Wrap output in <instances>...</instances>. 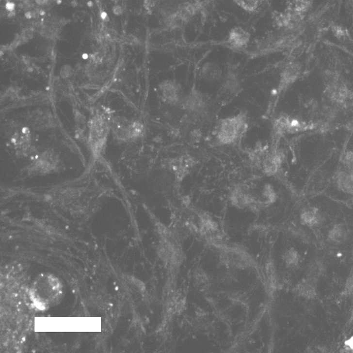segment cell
I'll list each match as a JSON object with an SVG mask.
<instances>
[{
	"label": "cell",
	"instance_id": "obj_7",
	"mask_svg": "<svg viewBox=\"0 0 353 353\" xmlns=\"http://www.w3.org/2000/svg\"><path fill=\"white\" fill-rule=\"evenodd\" d=\"M56 155L52 151L43 153L32 164L30 170L36 174H46L52 171L57 165Z\"/></svg>",
	"mask_w": 353,
	"mask_h": 353
},
{
	"label": "cell",
	"instance_id": "obj_3",
	"mask_svg": "<svg viewBox=\"0 0 353 353\" xmlns=\"http://www.w3.org/2000/svg\"><path fill=\"white\" fill-rule=\"evenodd\" d=\"M179 106L192 115L201 117L208 111L209 102L206 96L200 91L194 90L182 97Z\"/></svg>",
	"mask_w": 353,
	"mask_h": 353
},
{
	"label": "cell",
	"instance_id": "obj_40",
	"mask_svg": "<svg viewBox=\"0 0 353 353\" xmlns=\"http://www.w3.org/2000/svg\"><path fill=\"white\" fill-rule=\"evenodd\" d=\"M62 0H59V1H57V4H61Z\"/></svg>",
	"mask_w": 353,
	"mask_h": 353
},
{
	"label": "cell",
	"instance_id": "obj_41",
	"mask_svg": "<svg viewBox=\"0 0 353 353\" xmlns=\"http://www.w3.org/2000/svg\"><path fill=\"white\" fill-rule=\"evenodd\" d=\"M18 1H24V0H18Z\"/></svg>",
	"mask_w": 353,
	"mask_h": 353
},
{
	"label": "cell",
	"instance_id": "obj_26",
	"mask_svg": "<svg viewBox=\"0 0 353 353\" xmlns=\"http://www.w3.org/2000/svg\"><path fill=\"white\" fill-rule=\"evenodd\" d=\"M345 170L353 171V152H347L342 159Z\"/></svg>",
	"mask_w": 353,
	"mask_h": 353
},
{
	"label": "cell",
	"instance_id": "obj_35",
	"mask_svg": "<svg viewBox=\"0 0 353 353\" xmlns=\"http://www.w3.org/2000/svg\"><path fill=\"white\" fill-rule=\"evenodd\" d=\"M71 5H72L73 7H77V6L78 5V3H77V0H73V1H71Z\"/></svg>",
	"mask_w": 353,
	"mask_h": 353
},
{
	"label": "cell",
	"instance_id": "obj_31",
	"mask_svg": "<svg viewBox=\"0 0 353 353\" xmlns=\"http://www.w3.org/2000/svg\"><path fill=\"white\" fill-rule=\"evenodd\" d=\"M35 1L38 5L43 6L47 4L48 2V0H35Z\"/></svg>",
	"mask_w": 353,
	"mask_h": 353
},
{
	"label": "cell",
	"instance_id": "obj_21",
	"mask_svg": "<svg viewBox=\"0 0 353 353\" xmlns=\"http://www.w3.org/2000/svg\"><path fill=\"white\" fill-rule=\"evenodd\" d=\"M302 224L308 226H313L320 221L319 210L315 208L304 209L301 214Z\"/></svg>",
	"mask_w": 353,
	"mask_h": 353
},
{
	"label": "cell",
	"instance_id": "obj_29",
	"mask_svg": "<svg viewBox=\"0 0 353 353\" xmlns=\"http://www.w3.org/2000/svg\"><path fill=\"white\" fill-rule=\"evenodd\" d=\"M112 12L115 16H120L123 14V9L120 5H115L113 7Z\"/></svg>",
	"mask_w": 353,
	"mask_h": 353
},
{
	"label": "cell",
	"instance_id": "obj_12",
	"mask_svg": "<svg viewBox=\"0 0 353 353\" xmlns=\"http://www.w3.org/2000/svg\"><path fill=\"white\" fill-rule=\"evenodd\" d=\"M193 160L189 156H182L175 159L171 164V168L178 179H183L188 173L189 170L193 167Z\"/></svg>",
	"mask_w": 353,
	"mask_h": 353
},
{
	"label": "cell",
	"instance_id": "obj_20",
	"mask_svg": "<svg viewBox=\"0 0 353 353\" xmlns=\"http://www.w3.org/2000/svg\"><path fill=\"white\" fill-rule=\"evenodd\" d=\"M224 87L225 91L230 94H236L241 89V81L234 72L227 73L224 82Z\"/></svg>",
	"mask_w": 353,
	"mask_h": 353
},
{
	"label": "cell",
	"instance_id": "obj_38",
	"mask_svg": "<svg viewBox=\"0 0 353 353\" xmlns=\"http://www.w3.org/2000/svg\"><path fill=\"white\" fill-rule=\"evenodd\" d=\"M82 57H83V59H84V60H86V59H88V54H83V55H82Z\"/></svg>",
	"mask_w": 353,
	"mask_h": 353
},
{
	"label": "cell",
	"instance_id": "obj_5",
	"mask_svg": "<svg viewBox=\"0 0 353 353\" xmlns=\"http://www.w3.org/2000/svg\"><path fill=\"white\" fill-rule=\"evenodd\" d=\"M311 128L310 125L304 121L292 118L288 115L280 116L274 123V130L278 136L306 131Z\"/></svg>",
	"mask_w": 353,
	"mask_h": 353
},
{
	"label": "cell",
	"instance_id": "obj_14",
	"mask_svg": "<svg viewBox=\"0 0 353 353\" xmlns=\"http://www.w3.org/2000/svg\"><path fill=\"white\" fill-rule=\"evenodd\" d=\"M249 34L241 28H234L229 34V43L236 48L247 46L249 41Z\"/></svg>",
	"mask_w": 353,
	"mask_h": 353
},
{
	"label": "cell",
	"instance_id": "obj_33",
	"mask_svg": "<svg viewBox=\"0 0 353 353\" xmlns=\"http://www.w3.org/2000/svg\"><path fill=\"white\" fill-rule=\"evenodd\" d=\"M100 17H101V18L103 20V21H105V20L108 17V14H107L105 12H101V14H100Z\"/></svg>",
	"mask_w": 353,
	"mask_h": 353
},
{
	"label": "cell",
	"instance_id": "obj_2",
	"mask_svg": "<svg viewBox=\"0 0 353 353\" xmlns=\"http://www.w3.org/2000/svg\"><path fill=\"white\" fill-rule=\"evenodd\" d=\"M110 128L111 127L102 116H96L91 121L90 125L89 143L94 154H100L103 150Z\"/></svg>",
	"mask_w": 353,
	"mask_h": 353
},
{
	"label": "cell",
	"instance_id": "obj_28",
	"mask_svg": "<svg viewBox=\"0 0 353 353\" xmlns=\"http://www.w3.org/2000/svg\"><path fill=\"white\" fill-rule=\"evenodd\" d=\"M346 289L349 293L353 295V272L348 278V281H347Z\"/></svg>",
	"mask_w": 353,
	"mask_h": 353
},
{
	"label": "cell",
	"instance_id": "obj_23",
	"mask_svg": "<svg viewBox=\"0 0 353 353\" xmlns=\"http://www.w3.org/2000/svg\"><path fill=\"white\" fill-rule=\"evenodd\" d=\"M144 131V127L139 122H131L129 129V139H134L140 137Z\"/></svg>",
	"mask_w": 353,
	"mask_h": 353
},
{
	"label": "cell",
	"instance_id": "obj_6",
	"mask_svg": "<svg viewBox=\"0 0 353 353\" xmlns=\"http://www.w3.org/2000/svg\"><path fill=\"white\" fill-rule=\"evenodd\" d=\"M161 96L165 103L171 105H179L182 100L181 86L173 80H163L160 84Z\"/></svg>",
	"mask_w": 353,
	"mask_h": 353
},
{
	"label": "cell",
	"instance_id": "obj_27",
	"mask_svg": "<svg viewBox=\"0 0 353 353\" xmlns=\"http://www.w3.org/2000/svg\"><path fill=\"white\" fill-rule=\"evenodd\" d=\"M72 68L69 65H65L61 69V76L64 79L71 77L72 74Z\"/></svg>",
	"mask_w": 353,
	"mask_h": 353
},
{
	"label": "cell",
	"instance_id": "obj_11",
	"mask_svg": "<svg viewBox=\"0 0 353 353\" xmlns=\"http://www.w3.org/2000/svg\"><path fill=\"white\" fill-rule=\"evenodd\" d=\"M337 187L343 193L353 195V171L343 170L336 176Z\"/></svg>",
	"mask_w": 353,
	"mask_h": 353
},
{
	"label": "cell",
	"instance_id": "obj_16",
	"mask_svg": "<svg viewBox=\"0 0 353 353\" xmlns=\"http://www.w3.org/2000/svg\"><path fill=\"white\" fill-rule=\"evenodd\" d=\"M326 272V265L320 258H314L308 265L307 278L318 281Z\"/></svg>",
	"mask_w": 353,
	"mask_h": 353
},
{
	"label": "cell",
	"instance_id": "obj_9",
	"mask_svg": "<svg viewBox=\"0 0 353 353\" xmlns=\"http://www.w3.org/2000/svg\"><path fill=\"white\" fill-rule=\"evenodd\" d=\"M283 160V153L276 149H273L265 156L263 160V169L269 176H273L281 168Z\"/></svg>",
	"mask_w": 353,
	"mask_h": 353
},
{
	"label": "cell",
	"instance_id": "obj_15",
	"mask_svg": "<svg viewBox=\"0 0 353 353\" xmlns=\"http://www.w3.org/2000/svg\"><path fill=\"white\" fill-rule=\"evenodd\" d=\"M201 76L207 81L216 82L222 77V70L216 63H207L201 68Z\"/></svg>",
	"mask_w": 353,
	"mask_h": 353
},
{
	"label": "cell",
	"instance_id": "obj_18",
	"mask_svg": "<svg viewBox=\"0 0 353 353\" xmlns=\"http://www.w3.org/2000/svg\"><path fill=\"white\" fill-rule=\"evenodd\" d=\"M348 230L346 226L337 225L334 226L329 232V238L333 242L341 244L348 239Z\"/></svg>",
	"mask_w": 353,
	"mask_h": 353
},
{
	"label": "cell",
	"instance_id": "obj_19",
	"mask_svg": "<svg viewBox=\"0 0 353 353\" xmlns=\"http://www.w3.org/2000/svg\"><path fill=\"white\" fill-rule=\"evenodd\" d=\"M199 5L195 3H186L176 9V12L179 16L183 18L186 23L190 21L196 15L199 10Z\"/></svg>",
	"mask_w": 353,
	"mask_h": 353
},
{
	"label": "cell",
	"instance_id": "obj_17",
	"mask_svg": "<svg viewBox=\"0 0 353 353\" xmlns=\"http://www.w3.org/2000/svg\"><path fill=\"white\" fill-rule=\"evenodd\" d=\"M317 281L307 278L299 283L297 287V292L300 296L306 299H312L317 294Z\"/></svg>",
	"mask_w": 353,
	"mask_h": 353
},
{
	"label": "cell",
	"instance_id": "obj_4",
	"mask_svg": "<svg viewBox=\"0 0 353 353\" xmlns=\"http://www.w3.org/2000/svg\"><path fill=\"white\" fill-rule=\"evenodd\" d=\"M326 94L330 100L339 105L347 104L353 98V92L337 77H333L326 86Z\"/></svg>",
	"mask_w": 353,
	"mask_h": 353
},
{
	"label": "cell",
	"instance_id": "obj_42",
	"mask_svg": "<svg viewBox=\"0 0 353 353\" xmlns=\"http://www.w3.org/2000/svg\"><path fill=\"white\" fill-rule=\"evenodd\" d=\"M111 1H114V0H111Z\"/></svg>",
	"mask_w": 353,
	"mask_h": 353
},
{
	"label": "cell",
	"instance_id": "obj_25",
	"mask_svg": "<svg viewBox=\"0 0 353 353\" xmlns=\"http://www.w3.org/2000/svg\"><path fill=\"white\" fill-rule=\"evenodd\" d=\"M299 258H300V257H299L298 253L293 249L288 251L285 255V261L288 266H297L299 262Z\"/></svg>",
	"mask_w": 353,
	"mask_h": 353
},
{
	"label": "cell",
	"instance_id": "obj_30",
	"mask_svg": "<svg viewBox=\"0 0 353 353\" xmlns=\"http://www.w3.org/2000/svg\"><path fill=\"white\" fill-rule=\"evenodd\" d=\"M15 7L16 6H15V3L12 2V1H8L5 5L6 9L9 12H14V10L15 9Z\"/></svg>",
	"mask_w": 353,
	"mask_h": 353
},
{
	"label": "cell",
	"instance_id": "obj_22",
	"mask_svg": "<svg viewBox=\"0 0 353 353\" xmlns=\"http://www.w3.org/2000/svg\"><path fill=\"white\" fill-rule=\"evenodd\" d=\"M33 121L34 126L36 128H44L48 127L52 122V119L49 118V114L43 112L37 113V117L35 119H32Z\"/></svg>",
	"mask_w": 353,
	"mask_h": 353
},
{
	"label": "cell",
	"instance_id": "obj_8",
	"mask_svg": "<svg viewBox=\"0 0 353 353\" xmlns=\"http://www.w3.org/2000/svg\"><path fill=\"white\" fill-rule=\"evenodd\" d=\"M11 141L20 153L29 151L30 147L31 133L27 128H18L15 126L12 131Z\"/></svg>",
	"mask_w": 353,
	"mask_h": 353
},
{
	"label": "cell",
	"instance_id": "obj_34",
	"mask_svg": "<svg viewBox=\"0 0 353 353\" xmlns=\"http://www.w3.org/2000/svg\"><path fill=\"white\" fill-rule=\"evenodd\" d=\"M25 17H26V18H28V19H30V18H32V12H27L26 14H25Z\"/></svg>",
	"mask_w": 353,
	"mask_h": 353
},
{
	"label": "cell",
	"instance_id": "obj_36",
	"mask_svg": "<svg viewBox=\"0 0 353 353\" xmlns=\"http://www.w3.org/2000/svg\"><path fill=\"white\" fill-rule=\"evenodd\" d=\"M87 5L89 7H92L94 6V2L92 1H88L87 2Z\"/></svg>",
	"mask_w": 353,
	"mask_h": 353
},
{
	"label": "cell",
	"instance_id": "obj_32",
	"mask_svg": "<svg viewBox=\"0 0 353 353\" xmlns=\"http://www.w3.org/2000/svg\"><path fill=\"white\" fill-rule=\"evenodd\" d=\"M346 344L348 345L351 349L353 350V337H351V339H349V340L346 342Z\"/></svg>",
	"mask_w": 353,
	"mask_h": 353
},
{
	"label": "cell",
	"instance_id": "obj_24",
	"mask_svg": "<svg viewBox=\"0 0 353 353\" xmlns=\"http://www.w3.org/2000/svg\"><path fill=\"white\" fill-rule=\"evenodd\" d=\"M240 7L247 12H254L258 7L259 0H234Z\"/></svg>",
	"mask_w": 353,
	"mask_h": 353
},
{
	"label": "cell",
	"instance_id": "obj_1",
	"mask_svg": "<svg viewBox=\"0 0 353 353\" xmlns=\"http://www.w3.org/2000/svg\"><path fill=\"white\" fill-rule=\"evenodd\" d=\"M247 128L245 114L240 113L235 116L226 117L218 124L217 140L222 145L231 144L245 132Z\"/></svg>",
	"mask_w": 353,
	"mask_h": 353
},
{
	"label": "cell",
	"instance_id": "obj_37",
	"mask_svg": "<svg viewBox=\"0 0 353 353\" xmlns=\"http://www.w3.org/2000/svg\"><path fill=\"white\" fill-rule=\"evenodd\" d=\"M15 12H9L8 16L9 17V18H12V17H13L14 16H15Z\"/></svg>",
	"mask_w": 353,
	"mask_h": 353
},
{
	"label": "cell",
	"instance_id": "obj_13",
	"mask_svg": "<svg viewBox=\"0 0 353 353\" xmlns=\"http://www.w3.org/2000/svg\"><path fill=\"white\" fill-rule=\"evenodd\" d=\"M300 68L296 63H289L282 72L281 88H286L297 80L300 74Z\"/></svg>",
	"mask_w": 353,
	"mask_h": 353
},
{
	"label": "cell",
	"instance_id": "obj_10",
	"mask_svg": "<svg viewBox=\"0 0 353 353\" xmlns=\"http://www.w3.org/2000/svg\"><path fill=\"white\" fill-rule=\"evenodd\" d=\"M131 122L122 117H113L110 122V127L113 134L118 140H129V129Z\"/></svg>",
	"mask_w": 353,
	"mask_h": 353
},
{
	"label": "cell",
	"instance_id": "obj_39",
	"mask_svg": "<svg viewBox=\"0 0 353 353\" xmlns=\"http://www.w3.org/2000/svg\"><path fill=\"white\" fill-rule=\"evenodd\" d=\"M45 15H46V12H45L44 11H40V15H41V16Z\"/></svg>",
	"mask_w": 353,
	"mask_h": 353
}]
</instances>
